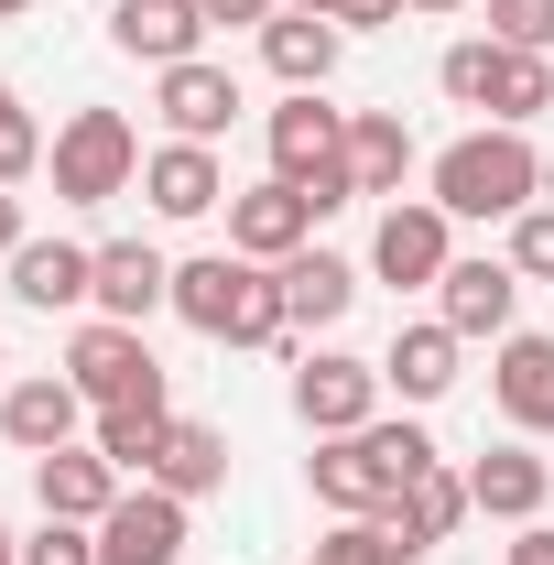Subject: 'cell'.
I'll return each instance as SVG.
<instances>
[{
	"label": "cell",
	"mask_w": 554,
	"mask_h": 565,
	"mask_svg": "<svg viewBox=\"0 0 554 565\" xmlns=\"http://www.w3.org/2000/svg\"><path fill=\"white\" fill-rule=\"evenodd\" d=\"M424 468H446L424 424H359V435H327L316 446V500L338 522H370V511H392V500L414 490Z\"/></svg>",
	"instance_id": "cell-1"
},
{
	"label": "cell",
	"mask_w": 554,
	"mask_h": 565,
	"mask_svg": "<svg viewBox=\"0 0 554 565\" xmlns=\"http://www.w3.org/2000/svg\"><path fill=\"white\" fill-rule=\"evenodd\" d=\"M435 207L446 217H522V207H544V152L522 131H468V141H446L435 152Z\"/></svg>",
	"instance_id": "cell-2"
},
{
	"label": "cell",
	"mask_w": 554,
	"mask_h": 565,
	"mask_svg": "<svg viewBox=\"0 0 554 565\" xmlns=\"http://www.w3.org/2000/svg\"><path fill=\"white\" fill-rule=\"evenodd\" d=\"M273 174H283V185H305V207H316V217L359 207V174H348V109H327L316 87H294V98L273 109Z\"/></svg>",
	"instance_id": "cell-3"
},
{
	"label": "cell",
	"mask_w": 554,
	"mask_h": 565,
	"mask_svg": "<svg viewBox=\"0 0 554 565\" xmlns=\"http://www.w3.org/2000/svg\"><path fill=\"white\" fill-rule=\"evenodd\" d=\"M446 98L457 109H489L500 131H522V120H544L554 109V66L544 55H522V44H489V33H468V44H446Z\"/></svg>",
	"instance_id": "cell-4"
},
{
	"label": "cell",
	"mask_w": 554,
	"mask_h": 565,
	"mask_svg": "<svg viewBox=\"0 0 554 565\" xmlns=\"http://www.w3.org/2000/svg\"><path fill=\"white\" fill-rule=\"evenodd\" d=\"M44 163H55V196H66V207H109V196L141 185V131L120 109H76Z\"/></svg>",
	"instance_id": "cell-5"
},
{
	"label": "cell",
	"mask_w": 554,
	"mask_h": 565,
	"mask_svg": "<svg viewBox=\"0 0 554 565\" xmlns=\"http://www.w3.org/2000/svg\"><path fill=\"white\" fill-rule=\"evenodd\" d=\"M66 381L87 392V403H141V392H163V370H152V349H141V327H120V316L76 327V349H66Z\"/></svg>",
	"instance_id": "cell-6"
},
{
	"label": "cell",
	"mask_w": 554,
	"mask_h": 565,
	"mask_svg": "<svg viewBox=\"0 0 554 565\" xmlns=\"http://www.w3.org/2000/svg\"><path fill=\"white\" fill-rule=\"evenodd\" d=\"M446 228H457V217L435 207V196H414V207L392 196L381 228H370V273H381V282H446V262H457V239H446Z\"/></svg>",
	"instance_id": "cell-7"
},
{
	"label": "cell",
	"mask_w": 554,
	"mask_h": 565,
	"mask_svg": "<svg viewBox=\"0 0 554 565\" xmlns=\"http://www.w3.org/2000/svg\"><path fill=\"white\" fill-rule=\"evenodd\" d=\"M98 565H185V500L174 490H120L98 522Z\"/></svg>",
	"instance_id": "cell-8"
},
{
	"label": "cell",
	"mask_w": 554,
	"mask_h": 565,
	"mask_svg": "<svg viewBox=\"0 0 554 565\" xmlns=\"http://www.w3.org/2000/svg\"><path fill=\"white\" fill-rule=\"evenodd\" d=\"M370 403H381V359L327 349V359H305V370H294V414L316 424V435H359Z\"/></svg>",
	"instance_id": "cell-9"
},
{
	"label": "cell",
	"mask_w": 554,
	"mask_h": 565,
	"mask_svg": "<svg viewBox=\"0 0 554 565\" xmlns=\"http://www.w3.org/2000/svg\"><path fill=\"white\" fill-rule=\"evenodd\" d=\"M316 239V207H305V185H251V196H228V250L239 262H294Z\"/></svg>",
	"instance_id": "cell-10"
},
{
	"label": "cell",
	"mask_w": 554,
	"mask_h": 565,
	"mask_svg": "<svg viewBox=\"0 0 554 565\" xmlns=\"http://www.w3.org/2000/svg\"><path fill=\"white\" fill-rule=\"evenodd\" d=\"M76 424H87V392H76L66 370H44V381H11V392H0V435H11L22 457L76 446Z\"/></svg>",
	"instance_id": "cell-11"
},
{
	"label": "cell",
	"mask_w": 554,
	"mask_h": 565,
	"mask_svg": "<svg viewBox=\"0 0 554 565\" xmlns=\"http://www.w3.org/2000/svg\"><path fill=\"white\" fill-rule=\"evenodd\" d=\"M152 109H163V131H174V141H217L228 120H239V76L207 66V55H185V66H163Z\"/></svg>",
	"instance_id": "cell-12"
},
{
	"label": "cell",
	"mask_w": 554,
	"mask_h": 565,
	"mask_svg": "<svg viewBox=\"0 0 554 565\" xmlns=\"http://www.w3.org/2000/svg\"><path fill=\"white\" fill-rule=\"evenodd\" d=\"M109 44L163 76V66H185V55L207 44V11H196V0H120V11H109Z\"/></svg>",
	"instance_id": "cell-13"
},
{
	"label": "cell",
	"mask_w": 554,
	"mask_h": 565,
	"mask_svg": "<svg viewBox=\"0 0 554 565\" xmlns=\"http://www.w3.org/2000/svg\"><path fill=\"white\" fill-rule=\"evenodd\" d=\"M141 196H152L163 217H207V207H228L217 141H163V152H141Z\"/></svg>",
	"instance_id": "cell-14"
},
{
	"label": "cell",
	"mask_w": 554,
	"mask_h": 565,
	"mask_svg": "<svg viewBox=\"0 0 554 565\" xmlns=\"http://www.w3.org/2000/svg\"><path fill=\"white\" fill-rule=\"evenodd\" d=\"M11 294L44 305V316L98 305V250H76V239H22V250H11Z\"/></svg>",
	"instance_id": "cell-15"
},
{
	"label": "cell",
	"mask_w": 554,
	"mask_h": 565,
	"mask_svg": "<svg viewBox=\"0 0 554 565\" xmlns=\"http://www.w3.org/2000/svg\"><path fill=\"white\" fill-rule=\"evenodd\" d=\"M435 294H446L435 316H446L457 338H511V305H522V273H511V262H446V282H435Z\"/></svg>",
	"instance_id": "cell-16"
},
{
	"label": "cell",
	"mask_w": 554,
	"mask_h": 565,
	"mask_svg": "<svg viewBox=\"0 0 554 565\" xmlns=\"http://www.w3.org/2000/svg\"><path fill=\"white\" fill-rule=\"evenodd\" d=\"M33 490H44V522H109L120 468L98 446H55V457H33Z\"/></svg>",
	"instance_id": "cell-17"
},
{
	"label": "cell",
	"mask_w": 554,
	"mask_h": 565,
	"mask_svg": "<svg viewBox=\"0 0 554 565\" xmlns=\"http://www.w3.org/2000/svg\"><path fill=\"white\" fill-rule=\"evenodd\" d=\"M468 511H479V500H468V479H457V468H424V479H414L403 500H392L381 522H392V544H403V565H424L435 544H446V533H457V522H468Z\"/></svg>",
	"instance_id": "cell-18"
},
{
	"label": "cell",
	"mask_w": 554,
	"mask_h": 565,
	"mask_svg": "<svg viewBox=\"0 0 554 565\" xmlns=\"http://www.w3.org/2000/svg\"><path fill=\"white\" fill-rule=\"evenodd\" d=\"M152 305H174V262H163L152 239H109V250H98V316L141 327Z\"/></svg>",
	"instance_id": "cell-19"
},
{
	"label": "cell",
	"mask_w": 554,
	"mask_h": 565,
	"mask_svg": "<svg viewBox=\"0 0 554 565\" xmlns=\"http://www.w3.org/2000/svg\"><path fill=\"white\" fill-rule=\"evenodd\" d=\"M141 479H152V490H174V500H207V490H228V435H217V424H185V414H174Z\"/></svg>",
	"instance_id": "cell-20"
},
{
	"label": "cell",
	"mask_w": 554,
	"mask_h": 565,
	"mask_svg": "<svg viewBox=\"0 0 554 565\" xmlns=\"http://www.w3.org/2000/svg\"><path fill=\"white\" fill-rule=\"evenodd\" d=\"M338 22H327V11H273V22H262V66L283 76V87H327V76H338Z\"/></svg>",
	"instance_id": "cell-21"
},
{
	"label": "cell",
	"mask_w": 554,
	"mask_h": 565,
	"mask_svg": "<svg viewBox=\"0 0 554 565\" xmlns=\"http://www.w3.org/2000/svg\"><path fill=\"white\" fill-rule=\"evenodd\" d=\"M457 349H468V338H457L446 316H424V327H403V338H392L381 381H392L403 403H446V392H457Z\"/></svg>",
	"instance_id": "cell-22"
},
{
	"label": "cell",
	"mask_w": 554,
	"mask_h": 565,
	"mask_svg": "<svg viewBox=\"0 0 554 565\" xmlns=\"http://www.w3.org/2000/svg\"><path fill=\"white\" fill-rule=\"evenodd\" d=\"M544 490H554V468L533 446H489L479 468H468V500H479L489 522H544Z\"/></svg>",
	"instance_id": "cell-23"
},
{
	"label": "cell",
	"mask_w": 554,
	"mask_h": 565,
	"mask_svg": "<svg viewBox=\"0 0 554 565\" xmlns=\"http://www.w3.org/2000/svg\"><path fill=\"white\" fill-rule=\"evenodd\" d=\"M500 414L522 435H554V338H500V370H489Z\"/></svg>",
	"instance_id": "cell-24"
},
{
	"label": "cell",
	"mask_w": 554,
	"mask_h": 565,
	"mask_svg": "<svg viewBox=\"0 0 554 565\" xmlns=\"http://www.w3.org/2000/svg\"><path fill=\"white\" fill-rule=\"evenodd\" d=\"M273 273H283V316H294V327H338L348 305H359V273H348L338 250H316V239H305L294 262H273Z\"/></svg>",
	"instance_id": "cell-25"
},
{
	"label": "cell",
	"mask_w": 554,
	"mask_h": 565,
	"mask_svg": "<svg viewBox=\"0 0 554 565\" xmlns=\"http://www.w3.org/2000/svg\"><path fill=\"white\" fill-rule=\"evenodd\" d=\"M348 174H359V196H403V174H414V131H403L392 109H359V120H348Z\"/></svg>",
	"instance_id": "cell-26"
},
{
	"label": "cell",
	"mask_w": 554,
	"mask_h": 565,
	"mask_svg": "<svg viewBox=\"0 0 554 565\" xmlns=\"http://www.w3.org/2000/svg\"><path fill=\"white\" fill-rule=\"evenodd\" d=\"M239 250H207V262H174V316L185 327H207V338H228V305H239Z\"/></svg>",
	"instance_id": "cell-27"
},
{
	"label": "cell",
	"mask_w": 554,
	"mask_h": 565,
	"mask_svg": "<svg viewBox=\"0 0 554 565\" xmlns=\"http://www.w3.org/2000/svg\"><path fill=\"white\" fill-rule=\"evenodd\" d=\"M163 392H141V403H98V457L109 468H152V446H163Z\"/></svg>",
	"instance_id": "cell-28"
},
{
	"label": "cell",
	"mask_w": 554,
	"mask_h": 565,
	"mask_svg": "<svg viewBox=\"0 0 554 565\" xmlns=\"http://www.w3.org/2000/svg\"><path fill=\"white\" fill-rule=\"evenodd\" d=\"M44 152H55V141H44V120H33V109L11 98V109H0V185H22V174H33Z\"/></svg>",
	"instance_id": "cell-29"
},
{
	"label": "cell",
	"mask_w": 554,
	"mask_h": 565,
	"mask_svg": "<svg viewBox=\"0 0 554 565\" xmlns=\"http://www.w3.org/2000/svg\"><path fill=\"white\" fill-rule=\"evenodd\" d=\"M489 44L544 55V44H554V0H489Z\"/></svg>",
	"instance_id": "cell-30"
},
{
	"label": "cell",
	"mask_w": 554,
	"mask_h": 565,
	"mask_svg": "<svg viewBox=\"0 0 554 565\" xmlns=\"http://www.w3.org/2000/svg\"><path fill=\"white\" fill-rule=\"evenodd\" d=\"M511 273H522V282H554V207H522V217H511Z\"/></svg>",
	"instance_id": "cell-31"
},
{
	"label": "cell",
	"mask_w": 554,
	"mask_h": 565,
	"mask_svg": "<svg viewBox=\"0 0 554 565\" xmlns=\"http://www.w3.org/2000/svg\"><path fill=\"white\" fill-rule=\"evenodd\" d=\"M22 565H98V522H44L22 544Z\"/></svg>",
	"instance_id": "cell-32"
},
{
	"label": "cell",
	"mask_w": 554,
	"mask_h": 565,
	"mask_svg": "<svg viewBox=\"0 0 554 565\" xmlns=\"http://www.w3.org/2000/svg\"><path fill=\"white\" fill-rule=\"evenodd\" d=\"M392 11H403V0H338L327 22H338V33H370V22H392Z\"/></svg>",
	"instance_id": "cell-33"
},
{
	"label": "cell",
	"mask_w": 554,
	"mask_h": 565,
	"mask_svg": "<svg viewBox=\"0 0 554 565\" xmlns=\"http://www.w3.org/2000/svg\"><path fill=\"white\" fill-rule=\"evenodd\" d=\"M207 11V33H228V22H273V0H196Z\"/></svg>",
	"instance_id": "cell-34"
},
{
	"label": "cell",
	"mask_w": 554,
	"mask_h": 565,
	"mask_svg": "<svg viewBox=\"0 0 554 565\" xmlns=\"http://www.w3.org/2000/svg\"><path fill=\"white\" fill-rule=\"evenodd\" d=\"M511 565H554V522H522V544H511Z\"/></svg>",
	"instance_id": "cell-35"
},
{
	"label": "cell",
	"mask_w": 554,
	"mask_h": 565,
	"mask_svg": "<svg viewBox=\"0 0 554 565\" xmlns=\"http://www.w3.org/2000/svg\"><path fill=\"white\" fill-rule=\"evenodd\" d=\"M22 239H33V228H22V196H11V185H0V262H11V250H22Z\"/></svg>",
	"instance_id": "cell-36"
},
{
	"label": "cell",
	"mask_w": 554,
	"mask_h": 565,
	"mask_svg": "<svg viewBox=\"0 0 554 565\" xmlns=\"http://www.w3.org/2000/svg\"><path fill=\"white\" fill-rule=\"evenodd\" d=\"M403 11H468V0H403Z\"/></svg>",
	"instance_id": "cell-37"
},
{
	"label": "cell",
	"mask_w": 554,
	"mask_h": 565,
	"mask_svg": "<svg viewBox=\"0 0 554 565\" xmlns=\"http://www.w3.org/2000/svg\"><path fill=\"white\" fill-rule=\"evenodd\" d=\"M22 11H33V0H0V22H22Z\"/></svg>",
	"instance_id": "cell-38"
},
{
	"label": "cell",
	"mask_w": 554,
	"mask_h": 565,
	"mask_svg": "<svg viewBox=\"0 0 554 565\" xmlns=\"http://www.w3.org/2000/svg\"><path fill=\"white\" fill-rule=\"evenodd\" d=\"M0 565H22V544H11V533H0Z\"/></svg>",
	"instance_id": "cell-39"
},
{
	"label": "cell",
	"mask_w": 554,
	"mask_h": 565,
	"mask_svg": "<svg viewBox=\"0 0 554 565\" xmlns=\"http://www.w3.org/2000/svg\"><path fill=\"white\" fill-rule=\"evenodd\" d=\"M294 11H338V0H294Z\"/></svg>",
	"instance_id": "cell-40"
},
{
	"label": "cell",
	"mask_w": 554,
	"mask_h": 565,
	"mask_svg": "<svg viewBox=\"0 0 554 565\" xmlns=\"http://www.w3.org/2000/svg\"><path fill=\"white\" fill-rule=\"evenodd\" d=\"M0 109H11V76H0Z\"/></svg>",
	"instance_id": "cell-41"
},
{
	"label": "cell",
	"mask_w": 554,
	"mask_h": 565,
	"mask_svg": "<svg viewBox=\"0 0 554 565\" xmlns=\"http://www.w3.org/2000/svg\"><path fill=\"white\" fill-rule=\"evenodd\" d=\"M305 565H338V555H305Z\"/></svg>",
	"instance_id": "cell-42"
}]
</instances>
